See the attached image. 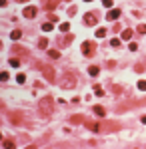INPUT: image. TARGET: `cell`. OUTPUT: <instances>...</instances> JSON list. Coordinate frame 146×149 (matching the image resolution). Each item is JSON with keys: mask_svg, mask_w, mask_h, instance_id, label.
<instances>
[{"mask_svg": "<svg viewBox=\"0 0 146 149\" xmlns=\"http://www.w3.org/2000/svg\"><path fill=\"white\" fill-rule=\"evenodd\" d=\"M106 18H108V20H112V22H116V20L120 18V10H118V8H112V10L108 12V16H106Z\"/></svg>", "mask_w": 146, "mask_h": 149, "instance_id": "ba28073f", "label": "cell"}, {"mask_svg": "<svg viewBox=\"0 0 146 149\" xmlns=\"http://www.w3.org/2000/svg\"><path fill=\"white\" fill-rule=\"evenodd\" d=\"M138 90H140V92H146V82H144V80L138 82Z\"/></svg>", "mask_w": 146, "mask_h": 149, "instance_id": "83f0119b", "label": "cell"}, {"mask_svg": "<svg viewBox=\"0 0 146 149\" xmlns=\"http://www.w3.org/2000/svg\"><path fill=\"white\" fill-rule=\"evenodd\" d=\"M70 42H72V34H68V36H66V40H64V44H62V46H68Z\"/></svg>", "mask_w": 146, "mask_h": 149, "instance_id": "f1b7e54d", "label": "cell"}, {"mask_svg": "<svg viewBox=\"0 0 146 149\" xmlns=\"http://www.w3.org/2000/svg\"><path fill=\"white\" fill-rule=\"evenodd\" d=\"M58 84H60V88H62V90H74V88H76V84H78V76L72 74V72H66V74L60 76Z\"/></svg>", "mask_w": 146, "mask_h": 149, "instance_id": "6da1fadb", "label": "cell"}, {"mask_svg": "<svg viewBox=\"0 0 146 149\" xmlns=\"http://www.w3.org/2000/svg\"><path fill=\"white\" fill-rule=\"evenodd\" d=\"M12 48H14V52H16L18 56H28V50L22 48V46H12Z\"/></svg>", "mask_w": 146, "mask_h": 149, "instance_id": "30bf717a", "label": "cell"}, {"mask_svg": "<svg viewBox=\"0 0 146 149\" xmlns=\"http://www.w3.org/2000/svg\"><path fill=\"white\" fill-rule=\"evenodd\" d=\"M42 30H44V32H50V30H52V22H46V24H42Z\"/></svg>", "mask_w": 146, "mask_h": 149, "instance_id": "4316f807", "label": "cell"}, {"mask_svg": "<svg viewBox=\"0 0 146 149\" xmlns=\"http://www.w3.org/2000/svg\"><path fill=\"white\" fill-rule=\"evenodd\" d=\"M132 34H134V32H132V30H128V28H126V30H124V32H122V40H130V38H132Z\"/></svg>", "mask_w": 146, "mask_h": 149, "instance_id": "5bb4252c", "label": "cell"}, {"mask_svg": "<svg viewBox=\"0 0 146 149\" xmlns=\"http://www.w3.org/2000/svg\"><path fill=\"white\" fill-rule=\"evenodd\" d=\"M102 4H104V8H110V10H112V6H114L112 0H102Z\"/></svg>", "mask_w": 146, "mask_h": 149, "instance_id": "cb8c5ba5", "label": "cell"}, {"mask_svg": "<svg viewBox=\"0 0 146 149\" xmlns=\"http://www.w3.org/2000/svg\"><path fill=\"white\" fill-rule=\"evenodd\" d=\"M10 121L12 123H24V115L20 112H12L10 113Z\"/></svg>", "mask_w": 146, "mask_h": 149, "instance_id": "8992f818", "label": "cell"}, {"mask_svg": "<svg viewBox=\"0 0 146 149\" xmlns=\"http://www.w3.org/2000/svg\"><path fill=\"white\" fill-rule=\"evenodd\" d=\"M106 32H108L106 28H98L96 30V38H106Z\"/></svg>", "mask_w": 146, "mask_h": 149, "instance_id": "9a60e30c", "label": "cell"}, {"mask_svg": "<svg viewBox=\"0 0 146 149\" xmlns=\"http://www.w3.org/2000/svg\"><path fill=\"white\" fill-rule=\"evenodd\" d=\"M110 46H112V48H118V46H120V40H118V38H112V40H110Z\"/></svg>", "mask_w": 146, "mask_h": 149, "instance_id": "7402d4cb", "label": "cell"}, {"mask_svg": "<svg viewBox=\"0 0 146 149\" xmlns=\"http://www.w3.org/2000/svg\"><path fill=\"white\" fill-rule=\"evenodd\" d=\"M2 147H14V141H12V139H4V141H2Z\"/></svg>", "mask_w": 146, "mask_h": 149, "instance_id": "ac0fdd59", "label": "cell"}, {"mask_svg": "<svg viewBox=\"0 0 146 149\" xmlns=\"http://www.w3.org/2000/svg\"><path fill=\"white\" fill-rule=\"evenodd\" d=\"M10 38H12V40H20V38H22V30H12V32H10Z\"/></svg>", "mask_w": 146, "mask_h": 149, "instance_id": "4fadbf2b", "label": "cell"}, {"mask_svg": "<svg viewBox=\"0 0 146 149\" xmlns=\"http://www.w3.org/2000/svg\"><path fill=\"white\" fill-rule=\"evenodd\" d=\"M16 82H18V84H24V82H26V76H24V74H18V76H16Z\"/></svg>", "mask_w": 146, "mask_h": 149, "instance_id": "484cf974", "label": "cell"}, {"mask_svg": "<svg viewBox=\"0 0 146 149\" xmlns=\"http://www.w3.org/2000/svg\"><path fill=\"white\" fill-rule=\"evenodd\" d=\"M36 12H38V10H36V8H34V6H26V8H24V12H22V14H24V16H26V18H34V16H36Z\"/></svg>", "mask_w": 146, "mask_h": 149, "instance_id": "52a82bcc", "label": "cell"}, {"mask_svg": "<svg viewBox=\"0 0 146 149\" xmlns=\"http://www.w3.org/2000/svg\"><path fill=\"white\" fill-rule=\"evenodd\" d=\"M40 70H42V74H44V78L48 80V82H56V72H54V68L52 66H40Z\"/></svg>", "mask_w": 146, "mask_h": 149, "instance_id": "3957f363", "label": "cell"}, {"mask_svg": "<svg viewBox=\"0 0 146 149\" xmlns=\"http://www.w3.org/2000/svg\"><path fill=\"white\" fill-rule=\"evenodd\" d=\"M84 2H92V0H84Z\"/></svg>", "mask_w": 146, "mask_h": 149, "instance_id": "836d02e7", "label": "cell"}, {"mask_svg": "<svg viewBox=\"0 0 146 149\" xmlns=\"http://www.w3.org/2000/svg\"><path fill=\"white\" fill-rule=\"evenodd\" d=\"M82 121H84L82 115H74V117H72V123H82Z\"/></svg>", "mask_w": 146, "mask_h": 149, "instance_id": "603a6c76", "label": "cell"}, {"mask_svg": "<svg viewBox=\"0 0 146 149\" xmlns=\"http://www.w3.org/2000/svg\"><path fill=\"white\" fill-rule=\"evenodd\" d=\"M88 74L90 76H98V68L96 66H90V68H88Z\"/></svg>", "mask_w": 146, "mask_h": 149, "instance_id": "d4e9b609", "label": "cell"}, {"mask_svg": "<svg viewBox=\"0 0 146 149\" xmlns=\"http://www.w3.org/2000/svg\"><path fill=\"white\" fill-rule=\"evenodd\" d=\"M38 46H40V48L44 50V48L48 46V40H46V38H40V40H38Z\"/></svg>", "mask_w": 146, "mask_h": 149, "instance_id": "ffe728a7", "label": "cell"}, {"mask_svg": "<svg viewBox=\"0 0 146 149\" xmlns=\"http://www.w3.org/2000/svg\"><path fill=\"white\" fill-rule=\"evenodd\" d=\"M0 78H2V80H8L10 76H8V72H2V74H0Z\"/></svg>", "mask_w": 146, "mask_h": 149, "instance_id": "4dcf8cb0", "label": "cell"}, {"mask_svg": "<svg viewBox=\"0 0 146 149\" xmlns=\"http://www.w3.org/2000/svg\"><path fill=\"white\" fill-rule=\"evenodd\" d=\"M38 110H40V113L42 115H52V112H54V102H52V98L50 96H44L40 102H38Z\"/></svg>", "mask_w": 146, "mask_h": 149, "instance_id": "7a4b0ae2", "label": "cell"}, {"mask_svg": "<svg viewBox=\"0 0 146 149\" xmlns=\"http://www.w3.org/2000/svg\"><path fill=\"white\" fill-rule=\"evenodd\" d=\"M128 48H130V50H132V52H136V50H138V44H134V42H132V44H130V46H128Z\"/></svg>", "mask_w": 146, "mask_h": 149, "instance_id": "f546056e", "label": "cell"}, {"mask_svg": "<svg viewBox=\"0 0 146 149\" xmlns=\"http://www.w3.org/2000/svg\"><path fill=\"white\" fill-rule=\"evenodd\" d=\"M58 4H60V0H48V2H46V8H48V10H54Z\"/></svg>", "mask_w": 146, "mask_h": 149, "instance_id": "7c38bea8", "label": "cell"}, {"mask_svg": "<svg viewBox=\"0 0 146 149\" xmlns=\"http://www.w3.org/2000/svg\"><path fill=\"white\" fill-rule=\"evenodd\" d=\"M68 30H70V24L68 22H62L60 24V32H68Z\"/></svg>", "mask_w": 146, "mask_h": 149, "instance_id": "d6986e66", "label": "cell"}, {"mask_svg": "<svg viewBox=\"0 0 146 149\" xmlns=\"http://www.w3.org/2000/svg\"><path fill=\"white\" fill-rule=\"evenodd\" d=\"M94 48H96V44H92V42H82V54L84 56H92L94 54Z\"/></svg>", "mask_w": 146, "mask_h": 149, "instance_id": "277c9868", "label": "cell"}, {"mask_svg": "<svg viewBox=\"0 0 146 149\" xmlns=\"http://www.w3.org/2000/svg\"><path fill=\"white\" fill-rule=\"evenodd\" d=\"M16 2H26V0H16Z\"/></svg>", "mask_w": 146, "mask_h": 149, "instance_id": "d6a6232c", "label": "cell"}, {"mask_svg": "<svg viewBox=\"0 0 146 149\" xmlns=\"http://www.w3.org/2000/svg\"><path fill=\"white\" fill-rule=\"evenodd\" d=\"M84 22H86L88 26H96L98 24L96 14H94V12H86V14H84Z\"/></svg>", "mask_w": 146, "mask_h": 149, "instance_id": "5b68a950", "label": "cell"}, {"mask_svg": "<svg viewBox=\"0 0 146 149\" xmlns=\"http://www.w3.org/2000/svg\"><path fill=\"white\" fill-rule=\"evenodd\" d=\"M92 112L96 113V115H100V117H102V115H106V110H104L102 106H94V108H92Z\"/></svg>", "mask_w": 146, "mask_h": 149, "instance_id": "8fae6325", "label": "cell"}, {"mask_svg": "<svg viewBox=\"0 0 146 149\" xmlns=\"http://www.w3.org/2000/svg\"><path fill=\"white\" fill-rule=\"evenodd\" d=\"M48 56L52 60H56V58H60V52H58V50H48Z\"/></svg>", "mask_w": 146, "mask_h": 149, "instance_id": "2e32d148", "label": "cell"}, {"mask_svg": "<svg viewBox=\"0 0 146 149\" xmlns=\"http://www.w3.org/2000/svg\"><path fill=\"white\" fill-rule=\"evenodd\" d=\"M86 127L90 131H100V123H96V121H86Z\"/></svg>", "mask_w": 146, "mask_h": 149, "instance_id": "9c48e42d", "label": "cell"}, {"mask_svg": "<svg viewBox=\"0 0 146 149\" xmlns=\"http://www.w3.org/2000/svg\"><path fill=\"white\" fill-rule=\"evenodd\" d=\"M10 66L12 68H20V60L18 58H10Z\"/></svg>", "mask_w": 146, "mask_h": 149, "instance_id": "e0dca14e", "label": "cell"}, {"mask_svg": "<svg viewBox=\"0 0 146 149\" xmlns=\"http://www.w3.org/2000/svg\"><path fill=\"white\" fill-rule=\"evenodd\" d=\"M142 123H146V115H144V117H142Z\"/></svg>", "mask_w": 146, "mask_h": 149, "instance_id": "1f68e13d", "label": "cell"}, {"mask_svg": "<svg viewBox=\"0 0 146 149\" xmlns=\"http://www.w3.org/2000/svg\"><path fill=\"white\" fill-rule=\"evenodd\" d=\"M136 32H138V34H146V24H138Z\"/></svg>", "mask_w": 146, "mask_h": 149, "instance_id": "44dd1931", "label": "cell"}]
</instances>
